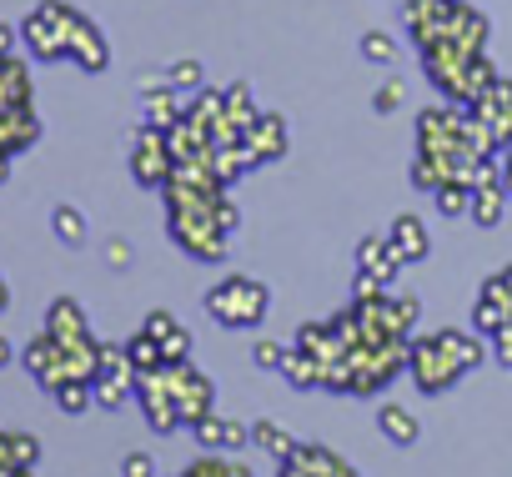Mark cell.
Returning a JSON list of instances; mask_svg holds the SVG:
<instances>
[{
  "instance_id": "obj_1",
  "label": "cell",
  "mask_w": 512,
  "mask_h": 477,
  "mask_svg": "<svg viewBox=\"0 0 512 477\" xmlns=\"http://www.w3.org/2000/svg\"><path fill=\"white\" fill-rule=\"evenodd\" d=\"M407 372H412L417 392L442 397V392H452L472 367L462 362V352L452 347V337H447V332H437V337H417V342L407 347Z\"/></svg>"
},
{
  "instance_id": "obj_2",
  "label": "cell",
  "mask_w": 512,
  "mask_h": 477,
  "mask_svg": "<svg viewBox=\"0 0 512 477\" xmlns=\"http://www.w3.org/2000/svg\"><path fill=\"white\" fill-rule=\"evenodd\" d=\"M267 307H272V292L267 282H256V277H226L206 292V312L221 322V327H262L267 322Z\"/></svg>"
},
{
  "instance_id": "obj_3",
  "label": "cell",
  "mask_w": 512,
  "mask_h": 477,
  "mask_svg": "<svg viewBox=\"0 0 512 477\" xmlns=\"http://www.w3.org/2000/svg\"><path fill=\"white\" fill-rule=\"evenodd\" d=\"M171 242L186 257H196V262H221L231 236L216 221V201L211 206H191V211H171Z\"/></svg>"
},
{
  "instance_id": "obj_4",
  "label": "cell",
  "mask_w": 512,
  "mask_h": 477,
  "mask_svg": "<svg viewBox=\"0 0 512 477\" xmlns=\"http://www.w3.org/2000/svg\"><path fill=\"white\" fill-rule=\"evenodd\" d=\"M71 6L66 0H41V6L21 21V41L31 56L41 61H66V41H71Z\"/></svg>"
},
{
  "instance_id": "obj_5",
  "label": "cell",
  "mask_w": 512,
  "mask_h": 477,
  "mask_svg": "<svg viewBox=\"0 0 512 477\" xmlns=\"http://www.w3.org/2000/svg\"><path fill=\"white\" fill-rule=\"evenodd\" d=\"M136 402H141V412H146V422H151L156 437H171L176 427H186V417H181V407H176V392H171L166 362H161L156 372H141V377H136Z\"/></svg>"
},
{
  "instance_id": "obj_6",
  "label": "cell",
  "mask_w": 512,
  "mask_h": 477,
  "mask_svg": "<svg viewBox=\"0 0 512 477\" xmlns=\"http://www.w3.org/2000/svg\"><path fill=\"white\" fill-rule=\"evenodd\" d=\"M171 171H176V156H171L166 131H161V126H141V131L131 136V176L156 191V186L171 181Z\"/></svg>"
},
{
  "instance_id": "obj_7",
  "label": "cell",
  "mask_w": 512,
  "mask_h": 477,
  "mask_svg": "<svg viewBox=\"0 0 512 477\" xmlns=\"http://www.w3.org/2000/svg\"><path fill=\"white\" fill-rule=\"evenodd\" d=\"M166 372H171L176 407H181V417H186V427H191L196 417H206V412H211L216 387H211V377H206L201 367H191V357H186V362H166Z\"/></svg>"
},
{
  "instance_id": "obj_8",
  "label": "cell",
  "mask_w": 512,
  "mask_h": 477,
  "mask_svg": "<svg viewBox=\"0 0 512 477\" xmlns=\"http://www.w3.org/2000/svg\"><path fill=\"white\" fill-rule=\"evenodd\" d=\"M66 61H76V66H81V71H91V76H101V71L111 66V51H106V36H101V26H96V21H86L81 11L71 16Z\"/></svg>"
},
{
  "instance_id": "obj_9",
  "label": "cell",
  "mask_w": 512,
  "mask_h": 477,
  "mask_svg": "<svg viewBox=\"0 0 512 477\" xmlns=\"http://www.w3.org/2000/svg\"><path fill=\"white\" fill-rule=\"evenodd\" d=\"M46 332L56 337V342H96L91 337V322H86V312H81V302L76 297H56L51 302V312H46Z\"/></svg>"
},
{
  "instance_id": "obj_10",
  "label": "cell",
  "mask_w": 512,
  "mask_h": 477,
  "mask_svg": "<svg viewBox=\"0 0 512 477\" xmlns=\"http://www.w3.org/2000/svg\"><path fill=\"white\" fill-rule=\"evenodd\" d=\"M191 432H196V442H201L206 452H236V447L251 437L241 422H231V417H221V412L196 417V422H191Z\"/></svg>"
},
{
  "instance_id": "obj_11",
  "label": "cell",
  "mask_w": 512,
  "mask_h": 477,
  "mask_svg": "<svg viewBox=\"0 0 512 477\" xmlns=\"http://www.w3.org/2000/svg\"><path fill=\"white\" fill-rule=\"evenodd\" d=\"M246 146H251V156L256 161H282L287 156V121L282 116H256L251 126H246Z\"/></svg>"
},
{
  "instance_id": "obj_12",
  "label": "cell",
  "mask_w": 512,
  "mask_h": 477,
  "mask_svg": "<svg viewBox=\"0 0 512 477\" xmlns=\"http://www.w3.org/2000/svg\"><path fill=\"white\" fill-rule=\"evenodd\" d=\"M402 267H407V262L392 252L387 236H362V242H357V272H372V277H382V282L392 287Z\"/></svg>"
},
{
  "instance_id": "obj_13",
  "label": "cell",
  "mask_w": 512,
  "mask_h": 477,
  "mask_svg": "<svg viewBox=\"0 0 512 477\" xmlns=\"http://www.w3.org/2000/svg\"><path fill=\"white\" fill-rule=\"evenodd\" d=\"M141 327L161 342V357H166V362H186V357H191V332H186L171 312H151Z\"/></svg>"
},
{
  "instance_id": "obj_14",
  "label": "cell",
  "mask_w": 512,
  "mask_h": 477,
  "mask_svg": "<svg viewBox=\"0 0 512 477\" xmlns=\"http://www.w3.org/2000/svg\"><path fill=\"white\" fill-rule=\"evenodd\" d=\"M387 242H392V252H397L402 262H422V257L432 252V242H427V226H422L417 216H397V221L387 226Z\"/></svg>"
},
{
  "instance_id": "obj_15",
  "label": "cell",
  "mask_w": 512,
  "mask_h": 477,
  "mask_svg": "<svg viewBox=\"0 0 512 477\" xmlns=\"http://www.w3.org/2000/svg\"><path fill=\"white\" fill-rule=\"evenodd\" d=\"M507 196H512V191H507L497 176H492V181H477V186H472V201H467V216H472L477 226H497Z\"/></svg>"
},
{
  "instance_id": "obj_16",
  "label": "cell",
  "mask_w": 512,
  "mask_h": 477,
  "mask_svg": "<svg viewBox=\"0 0 512 477\" xmlns=\"http://www.w3.org/2000/svg\"><path fill=\"white\" fill-rule=\"evenodd\" d=\"M377 427H382V437L397 442V447H417V437H422V422H417L402 402H382V407H377Z\"/></svg>"
},
{
  "instance_id": "obj_17",
  "label": "cell",
  "mask_w": 512,
  "mask_h": 477,
  "mask_svg": "<svg viewBox=\"0 0 512 477\" xmlns=\"http://www.w3.org/2000/svg\"><path fill=\"white\" fill-rule=\"evenodd\" d=\"M297 392H312V387H322V367H317V357H307L302 347H287V357H282V367H277Z\"/></svg>"
},
{
  "instance_id": "obj_18",
  "label": "cell",
  "mask_w": 512,
  "mask_h": 477,
  "mask_svg": "<svg viewBox=\"0 0 512 477\" xmlns=\"http://www.w3.org/2000/svg\"><path fill=\"white\" fill-rule=\"evenodd\" d=\"M181 116H186V111H181V101H176V86L146 91V126H161V131H171Z\"/></svg>"
},
{
  "instance_id": "obj_19",
  "label": "cell",
  "mask_w": 512,
  "mask_h": 477,
  "mask_svg": "<svg viewBox=\"0 0 512 477\" xmlns=\"http://www.w3.org/2000/svg\"><path fill=\"white\" fill-rule=\"evenodd\" d=\"M256 116H262V111H256V101H251V86H241V81L226 86V126L246 136V126H251Z\"/></svg>"
},
{
  "instance_id": "obj_20",
  "label": "cell",
  "mask_w": 512,
  "mask_h": 477,
  "mask_svg": "<svg viewBox=\"0 0 512 477\" xmlns=\"http://www.w3.org/2000/svg\"><path fill=\"white\" fill-rule=\"evenodd\" d=\"M181 477H251V467L236 462V457H226V452H206V457H196Z\"/></svg>"
},
{
  "instance_id": "obj_21",
  "label": "cell",
  "mask_w": 512,
  "mask_h": 477,
  "mask_svg": "<svg viewBox=\"0 0 512 477\" xmlns=\"http://www.w3.org/2000/svg\"><path fill=\"white\" fill-rule=\"evenodd\" d=\"M251 442H256V447H262V452H272L277 462H287V457L297 452V442H292V432H282L277 422H256V427H251Z\"/></svg>"
},
{
  "instance_id": "obj_22",
  "label": "cell",
  "mask_w": 512,
  "mask_h": 477,
  "mask_svg": "<svg viewBox=\"0 0 512 477\" xmlns=\"http://www.w3.org/2000/svg\"><path fill=\"white\" fill-rule=\"evenodd\" d=\"M507 322H512V312H507L502 302H492V297H482V292H477V307H472V327H477L482 337H497V332H502Z\"/></svg>"
},
{
  "instance_id": "obj_23",
  "label": "cell",
  "mask_w": 512,
  "mask_h": 477,
  "mask_svg": "<svg viewBox=\"0 0 512 477\" xmlns=\"http://www.w3.org/2000/svg\"><path fill=\"white\" fill-rule=\"evenodd\" d=\"M126 357H131V367H136V372H156V367L166 362V357H161V342H156L146 327L126 342Z\"/></svg>"
},
{
  "instance_id": "obj_24",
  "label": "cell",
  "mask_w": 512,
  "mask_h": 477,
  "mask_svg": "<svg viewBox=\"0 0 512 477\" xmlns=\"http://www.w3.org/2000/svg\"><path fill=\"white\" fill-rule=\"evenodd\" d=\"M51 226H56V236H61L66 247H81V242H86V216H81L76 206H56V211H51Z\"/></svg>"
},
{
  "instance_id": "obj_25",
  "label": "cell",
  "mask_w": 512,
  "mask_h": 477,
  "mask_svg": "<svg viewBox=\"0 0 512 477\" xmlns=\"http://www.w3.org/2000/svg\"><path fill=\"white\" fill-rule=\"evenodd\" d=\"M51 397H56V407H61V412H71V417H76V412H86V407H96V387H91V382H61Z\"/></svg>"
},
{
  "instance_id": "obj_26",
  "label": "cell",
  "mask_w": 512,
  "mask_h": 477,
  "mask_svg": "<svg viewBox=\"0 0 512 477\" xmlns=\"http://www.w3.org/2000/svg\"><path fill=\"white\" fill-rule=\"evenodd\" d=\"M96 407H121L126 397H136V377H96Z\"/></svg>"
},
{
  "instance_id": "obj_27",
  "label": "cell",
  "mask_w": 512,
  "mask_h": 477,
  "mask_svg": "<svg viewBox=\"0 0 512 477\" xmlns=\"http://www.w3.org/2000/svg\"><path fill=\"white\" fill-rule=\"evenodd\" d=\"M437 206H442V216H467V201H472V186H462V181H442L437 191Z\"/></svg>"
},
{
  "instance_id": "obj_28",
  "label": "cell",
  "mask_w": 512,
  "mask_h": 477,
  "mask_svg": "<svg viewBox=\"0 0 512 477\" xmlns=\"http://www.w3.org/2000/svg\"><path fill=\"white\" fill-rule=\"evenodd\" d=\"M402 96H407V86H402V76H392V81H382V86H377L372 111H377V116H392V111L402 106Z\"/></svg>"
},
{
  "instance_id": "obj_29",
  "label": "cell",
  "mask_w": 512,
  "mask_h": 477,
  "mask_svg": "<svg viewBox=\"0 0 512 477\" xmlns=\"http://www.w3.org/2000/svg\"><path fill=\"white\" fill-rule=\"evenodd\" d=\"M362 56H367V61H382V66H387V61L397 56V41H392L387 31H367V36H362Z\"/></svg>"
},
{
  "instance_id": "obj_30",
  "label": "cell",
  "mask_w": 512,
  "mask_h": 477,
  "mask_svg": "<svg viewBox=\"0 0 512 477\" xmlns=\"http://www.w3.org/2000/svg\"><path fill=\"white\" fill-rule=\"evenodd\" d=\"M11 452H16L21 467H36L41 462V437L36 432H11Z\"/></svg>"
},
{
  "instance_id": "obj_31",
  "label": "cell",
  "mask_w": 512,
  "mask_h": 477,
  "mask_svg": "<svg viewBox=\"0 0 512 477\" xmlns=\"http://www.w3.org/2000/svg\"><path fill=\"white\" fill-rule=\"evenodd\" d=\"M412 186H417V191H437V186H442V171H437L427 156H417V161H412Z\"/></svg>"
},
{
  "instance_id": "obj_32",
  "label": "cell",
  "mask_w": 512,
  "mask_h": 477,
  "mask_svg": "<svg viewBox=\"0 0 512 477\" xmlns=\"http://www.w3.org/2000/svg\"><path fill=\"white\" fill-rule=\"evenodd\" d=\"M166 81H171L176 91H186V86H201V66H196V61H176V66L166 71Z\"/></svg>"
},
{
  "instance_id": "obj_33",
  "label": "cell",
  "mask_w": 512,
  "mask_h": 477,
  "mask_svg": "<svg viewBox=\"0 0 512 477\" xmlns=\"http://www.w3.org/2000/svg\"><path fill=\"white\" fill-rule=\"evenodd\" d=\"M282 357H287V347H277V342H256V347H251V362H256V367H272V372H277Z\"/></svg>"
},
{
  "instance_id": "obj_34",
  "label": "cell",
  "mask_w": 512,
  "mask_h": 477,
  "mask_svg": "<svg viewBox=\"0 0 512 477\" xmlns=\"http://www.w3.org/2000/svg\"><path fill=\"white\" fill-rule=\"evenodd\" d=\"M121 477H156V467L146 452H131V457H121Z\"/></svg>"
},
{
  "instance_id": "obj_35",
  "label": "cell",
  "mask_w": 512,
  "mask_h": 477,
  "mask_svg": "<svg viewBox=\"0 0 512 477\" xmlns=\"http://www.w3.org/2000/svg\"><path fill=\"white\" fill-rule=\"evenodd\" d=\"M492 352H497V362H502V367H512V322L492 337Z\"/></svg>"
},
{
  "instance_id": "obj_36",
  "label": "cell",
  "mask_w": 512,
  "mask_h": 477,
  "mask_svg": "<svg viewBox=\"0 0 512 477\" xmlns=\"http://www.w3.org/2000/svg\"><path fill=\"white\" fill-rule=\"evenodd\" d=\"M106 262L111 267H131V247L121 242V236H111V242H106Z\"/></svg>"
},
{
  "instance_id": "obj_37",
  "label": "cell",
  "mask_w": 512,
  "mask_h": 477,
  "mask_svg": "<svg viewBox=\"0 0 512 477\" xmlns=\"http://www.w3.org/2000/svg\"><path fill=\"white\" fill-rule=\"evenodd\" d=\"M6 467H21V462L11 452V432H0V472H6Z\"/></svg>"
},
{
  "instance_id": "obj_38",
  "label": "cell",
  "mask_w": 512,
  "mask_h": 477,
  "mask_svg": "<svg viewBox=\"0 0 512 477\" xmlns=\"http://www.w3.org/2000/svg\"><path fill=\"white\" fill-rule=\"evenodd\" d=\"M497 181L512 191V146H507V151H502V161H497Z\"/></svg>"
},
{
  "instance_id": "obj_39",
  "label": "cell",
  "mask_w": 512,
  "mask_h": 477,
  "mask_svg": "<svg viewBox=\"0 0 512 477\" xmlns=\"http://www.w3.org/2000/svg\"><path fill=\"white\" fill-rule=\"evenodd\" d=\"M0 56H16V31L0 26Z\"/></svg>"
},
{
  "instance_id": "obj_40",
  "label": "cell",
  "mask_w": 512,
  "mask_h": 477,
  "mask_svg": "<svg viewBox=\"0 0 512 477\" xmlns=\"http://www.w3.org/2000/svg\"><path fill=\"white\" fill-rule=\"evenodd\" d=\"M277 477H312V472H307V467H297V462H292V457H287V462H282V472H277Z\"/></svg>"
},
{
  "instance_id": "obj_41",
  "label": "cell",
  "mask_w": 512,
  "mask_h": 477,
  "mask_svg": "<svg viewBox=\"0 0 512 477\" xmlns=\"http://www.w3.org/2000/svg\"><path fill=\"white\" fill-rule=\"evenodd\" d=\"M11 362H16V347H11L6 337H0V367H11Z\"/></svg>"
},
{
  "instance_id": "obj_42",
  "label": "cell",
  "mask_w": 512,
  "mask_h": 477,
  "mask_svg": "<svg viewBox=\"0 0 512 477\" xmlns=\"http://www.w3.org/2000/svg\"><path fill=\"white\" fill-rule=\"evenodd\" d=\"M0 477H36V467H6Z\"/></svg>"
},
{
  "instance_id": "obj_43",
  "label": "cell",
  "mask_w": 512,
  "mask_h": 477,
  "mask_svg": "<svg viewBox=\"0 0 512 477\" xmlns=\"http://www.w3.org/2000/svg\"><path fill=\"white\" fill-rule=\"evenodd\" d=\"M11 307V287H6V277H0V312Z\"/></svg>"
}]
</instances>
